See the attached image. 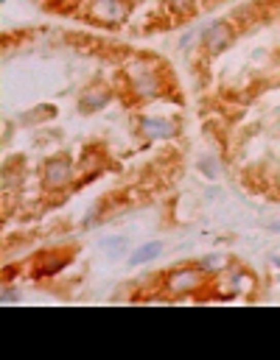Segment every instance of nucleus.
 <instances>
[{"mask_svg":"<svg viewBox=\"0 0 280 360\" xmlns=\"http://www.w3.org/2000/svg\"><path fill=\"white\" fill-rule=\"evenodd\" d=\"M140 134L149 140H165V137H174L177 126L171 123L168 118H157V115H146L140 120Z\"/></svg>","mask_w":280,"mask_h":360,"instance_id":"20e7f679","label":"nucleus"},{"mask_svg":"<svg viewBox=\"0 0 280 360\" xmlns=\"http://www.w3.org/2000/svg\"><path fill=\"white\" fill-rule=\"evenodd\" d=\"M241 288H252V279L247 274H235V285H233V291H238L241 293Z\"/></svg>","mask_w":280,"mask_h":360,"instance_id":"9d476101","label":"nucleus"},{"mask_svg":"<svg viewBox=\"0 0 280 360\" xmlns=\"http://www.w3.org/2000/svg\"><path fill=\"white\" fill-rule=\"evenodd\" d=\"M76 179V170H73V162L65 157H50L42 168V184L48 190H62V187H70V182Z\"/></svg>","mask_w":280,"mask_h":360,"instance_id":"f257e3e1","label":"nucleus"},{"mask_svg":"<svg viewBox=\"0 0 280 360\" xmlns=\"http://www.w3.org/2000/svg\"><path fill=\"white\" fill-rule=\"evenodd\" d=\"M90 17L98 23H118L124 17L126 6L124 0H90Z\"/></svg>","mask_w":280,"mask_h":360,"instance_id":"7ed1b4c3","label":"nucleus"},{"mask_svg":"<svg viewBox=\"0 0 280 360\" xmlns=\"http://www.w3.org/2000/svg\"><path fill=\"white\" fill-rule=\"evenodd\" d=\"M227 266V257L224 254H207L199 260V268L202 271H221V268Z\"/></svg>","mask_w":280,"mask_h":360,"instance_id":"1a4fd4ad","label":"nucleus"},{"mask_svg":"<svg viewBox=\"0 0 280 360\" xmlns=\"http://www.w3.org/2000/svg\"><path fill=\"white\" fill-rule=\"evenodd\" d=\"M107 101H110V89L107 87H90V89H84L79 106H81L84 115H93V112H98V109H104Z\"/></svg>","mask_w":280,"mask_h":360,"instance_id":"0eeeda50","label":"nucleus"},{"mask_svg":"<svg viewBox=\"0 0 280 360\" xmlns=\"http://www.w3.org/2000/svg\"><path fill=\"white\" fill-rule=\"evenodd\" d=\"M202 282V268H177L165 279V291L168 293H194Z\"/></svg>","mask_w":280,"mask_h":360,"instance_id":"f03ea898","label":"nucleus"},{"mask_svg":"<svg viewBox=\"0 0 280 360\" xmlns=\"http://www.w3.org/2000/svg\"><path fill=\"white\" fill-rule=\"evenodd\" d=\"M163 252V243H143V246H137L135 252L129 254V266H146V262H151V260H157Z\"/></svg>","mask_w":280,"mask_h":360,"instance_id":"6e6552de","label":"nucleus"},{"mask_svg":"<svg viewBox=\"0 0 280 360\" xmlns=\"http://www.w3.org/2000/svg\"><path fill=\"white\" fill-rule=\"evenodd\" d=\"M233 40V28L227 23H216L210 25V28L205 31V36H202V45H205L207 53H221V50L230 45Z\"/></svg>","mask_w":280,"mask_h":360,"instance_id":"39448f33","label":"nucleus"},{"mask_svg":"<svg viewBox=\"0 0 280 360\" xmlns=\"http://www.w3.org/2000/svg\"><path fill=\"white\" fill-rule=\"evenodd\" d=\"M129 81H132V89H129V92L135 95L137 101L157 98V92H160V81H157V70H154V73H146V75H137V79H129Z\"/></svg>","mask_w":280,"mask_h":360,"instance_id":"423d86ee","label":"nucleus"}]
</instances>
